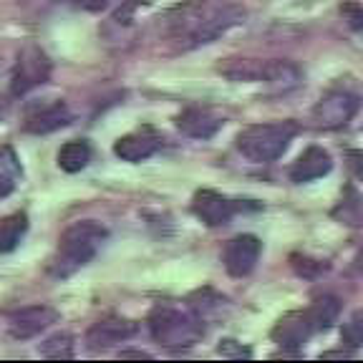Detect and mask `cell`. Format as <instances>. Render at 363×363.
I'll list each match as a JSON object with an SVG mask.
<instances>
[{
    "label": "cell",
    "instance_id": "obj_2",
    "mask_svg": "<svg viewBox=\"0 0 363 363\" xmlns=\"http://www.w3.org/2000/svg\"><path fill=\"white\" fill-rule=\"evenodd\" d=\"M149 330L159 346L169 348V351L192 348L204 335L202 318L192 308H179L172 303H162L154 308L149 315Z\"/></svg>",
    "mask_w": 363,
    "mask_h": 363
},
{
    "label": "cell",
    "instance_id": "obj_16",
    "mask_svg": "<svg viewBox=\"0 0 363 363\" xmlns=\"http://www.w3.org/2000/svg\"><path fill=\"white\" fill-rule=\"evenodd\" d=\"M330 217L346 227H363V194L353 184H348L343 189V197L330 210Z\"/></svg>",
    "mask_w": 363,
    "mask_h": 363
},
{
    "label": "cell",
    "instance_id": "obj_15",
    "mask_svg": "<svg viewBox=\"0 0 363 363\" xmlns=\"http://www.w3.org/2000/svg\"><path fill=\"white\" fill-rule=\"evenodd\" d=\"M71 121V113H68L66 104H51V106H43L38 111H33L26 119V131L28 134H51L58 131Z\"/></svg>",
    "mask_w": 363,
    "mask_h": 363
},
{
    "label": "cell",
    "instance_id": "obj_31",
    "mask_svg": "<svg viewBox=\"0 0 363 363\" xmlns=\"http://www.w3.org/2000/svg\"><path fill=\"white\" fill-rule=\"evenodd\" d=\"M356 267H358V270H363V250L356 255Z\"/></svg>",
    "mask_w": 363,
    "mask_h": 363
},
{
    "label": "cell",
    "instance_id": "obj_12",
    "mask_svg": "<svg viewBox=\"0 0 363 363\" xmlns=\"http://www.w3.org/2000/svg\"><path fill=\"white\" fill-rule=\"evenodd\" d=\"M225 119L207 106H189L177 116V129L192 139H212L222 129Z\"/></svg>",
    "mask_w": 363,
    "mask_h": 363
},
{
    "label": "cell",
    "instance_id": "obj_7",
    "mask_svg": "<svg viewBox=\"0 0 363 363\" xmlns=\"http://www.w3.org/2000/svg\"><path fill=\"white\" fill-rule=\"evenodd\" d=\"M262 242L257 235H238L227 242L225 247V270L233 275V278H245L255 270L257 260H260Z\"/></svg>",
    "mask_w": 363,
    "mask_h": 363
},
{
    "label": "cell",
    "instance_id": "obj_17",
    "mask_svg": "<svg viewBox=\"0 0 363 363\" xmlns=\"http://www.w3.org/2000/svg\"><path fill=\"white\" fill-rule=\"evenodd\" d=\"M306 315H308V323H311L313 333L328 330L340 315V301L335 295H320V298H315V301L311 303V308H306Z\"/></svg>",
    "mask_w": 363,
    "mask_h": 363
},
{
    "label": "cell",
    "instance_id": "obj_3",
    "mask_svg": "<svg viewBox=\"0 0 363 363\" xmlns=\"http://www.w3.org/2000/svg\"><path fill=\"white\" fill-rule=\"evenodd\" d=\"M106 240V230L96 222H76L61 235L58 252L51 260V275L68 278L84 265H89L96 257L99 247Z\"/></svg>",
    "mask_w": 363,
    "mask_h": 363
},
{
    "label": "cell",
    "instance_id": "obj_28",
    "mask_svg": "<svg viewBox=\"0 0 363 363\" xmlns=\"http://www.w3.org/2000/svg\"><path fill=\"white\" fill-rule=\"evenodd\" d=\"M346 162H348V169H351V174L356 177L358 182H363V149H348Z\"/></svg>",
    "mask_w": 363,
    "mask_h": 363
},
{
    "label": "cell",
    "instance_id": "obj_30",
    "mask_svg": "<svg viewBox=\"0 0 363 363\" xmlns=\"http://www.w3.org/2000/svg\"><path fill=\"white\" fill-rule=\"evenodd\" d=\"M121 356H134V358H149V353H144V351H121Z\"/></svg>",
    "mask_w": 363,
    "mask_h": 363
},
{
    "label": "cell",
    "instance_id": "obj_10",
    "mask_svg": "<svg viewBox=\"0 0 363 363\" xmlns=\"http://www.w3.org/2000/svg\"><path fill=\"white\" fill-rule=\"evenodd\" d=\"M238 210H240V207L233 202V199H227L225 194L215 192V189H199V192H194L192 212L207 227L227 225V222L233 220V215Z\"/></svg>",
    "mask_w": 363,
    "mask_h": 363
},
{
    "label": "cell",
    "instance_id": "obj_14",
    "mask_svg": "<svg viewBox=\"0 0 363 363\" xmlns=\"http://www.w3.org/2000/svg\"><path fill=\"white\" fill-rule=\"evenodd\" d=\"M330 169H333L330 154L325 152L323 147H315V144H313V147H308L306 152L293 162V167H290V179H293L295 184H306V182L325 177Z\"/></svg>",
    "mask_w": 363,
    "mask_h": 363
},
{
    "label": "cell",
    "instance_id": "obj_11",
    "mask_svg": "<svg viewBox=\"0 0 363 363\" xmlns=\"http://www.w3.org/2000/svg\"><path fill=\"white\" fill-rule=\"evenodd\" d=\"M159 147H162L159 134L154 129H149V126H144V129H136V131H131V134L116 139L113 154H116L121 162L136 164V162H144V159L154 157V154L159 152Z\"/></svg>",
    "mask_w": 363,
    "mask_h": 363
},
{
    "label": "cell",
    "instance_id": "obj_5",
    "mask_svg": "<svg viewBox=\"0 0 363 363\" xmlns=\"http://www.w3.org/2000/svg\"><path fill=\"white\" fill-rule=\"evenodd\" d=\"M361 108V99L346 89H330L313 106V119L320 129H343Z\"/></svg>",
    "mask_w": 363,
    "mask_h": 363
},
{
    "label": "cell",
    "instance_id": "obj_27",
    "mask_svg": "<svg viewBox=\"0 0 363 363\" xmlns=\"http://www.w3.org/2000/svg\"><path fill=\"white\" fill-rule=\"evenodd\" d=\"M340 13H343V18H346V23L353 30H363V6H358V3H346V6L340 8Z\"/></svg>",
    "mask_w": 363,
    "mask_h": 363
},
{
    "label": "cell",
    "instance_id": "obj_29",
    "mask_svg": "<svg viewBox=\"0 0 363 363\" xmlns=\"http://www.w3.org/2000/svg\"><path fill=\"white\" fill-rule=\"evenodd\" d=\"M71 3L84 8V11H101V8L108 6V0H71Z\"/></svg>",
    "mask_w": 363,
    "mask_h": 363
},
{
    "label": "cell",
    "instance_id": "obj_19",
    "mask_svg": "<svg viewBox=\"0 0 363 363\" xmlns=\"http://www.w3.org/2000/svg\"><path fill=\"white\" fill-rule=\"evenodd\" d=\"M91 162V147L89 142L79 139V142H68L58 152V167L68 174H76V172L86 169V164Z\"/></svg>",
    "mask_w": 363,
    "mask_h": 363
},
{
    "label": "cell",
    "instance_id": "obj_4",
    "mask_svg": "<svg viewBox=\"0 0 363 363\" xmlns=\"http://www.w3.org/2000/svg\"><path fill=\"white\" fill-rule=\"evenodd\" d=\"M295 134H298V126H295L293 121L252 124L238 134V149L250 162L267 164V162H275V159L288 152Z\"/></svg>",
    "mask_w": 363,
    "mask_h": 363
},
{
    "label": "cell",
    "instance_id": "obj_26",
    "mask_svg": "<svg viewBox=\"0 0 363 363\" xmlns=\"http://www.w3.org/2000/svg\"><path fill=\"white\" fill-rule=\"evenodd\" d=\"M217 351L222 353V356H233V358H250L252 356V351H250V348H245L242 343H238V340H233V338H225V340H220V348H217Z\"/></svg>",
    "mask_w": 363,
    "mask_h": 363
},
{
    "label": "cell",
    "instance_id": "obj_13",
    "mask_svg": "<svg viewBox=\"0 0 363 363\" xmlns=\"http://www.w3.org/2000/svg\"><path fill=\"white\" fill-rule=\"evenodd\" d=\"M313 335V328L308 323L306 311H293L278 320V325L272 328V340L278 343L283 351H301L306 346V340Z\"/></svg>",
    "mask_w": 363,
    "mask_h": 363
},
{
    "label": "cell",
    "instance_id": "obj_18",
    "mask_svg": "<svg viewBox=\"0 0 363 363\" xmlns=\"http://www.w3.org/2000/svg\"><path fill=\"white\" fill-rule=\"evenodd\" d=\"M267 71V61L257 58H230L225 66H220V74L230 81H262Z\"/></svg>",
    "mask_w": 363,
    "mask_h": 363
},
{
    "label": "cell",
    "instance_id": "obj_6",
    "mask_svg": "<svg viewBox=\"0 0 363 363\" xmlns=\"http://www.w3.org/2000/svg\"><path fill=\"white\" fill-rule=\"evenodd\" d=\"M48 76H51V61H48V56L40 51L38 45H26L21 51V56H18L11 89L16 96H23V94L43 86L48 81Z\"/></svg>",
    "mask_w": 363,
    "mask_h": 363
},
{
    "label": "cell",
    "instance_id": "obj_20",
    "mask_svg": "<svg viewBox=\"0 0 363 363\" xmlns=\"http://www.w3.org/2000/svg\"><path fill=\"white\" fill-rule=\"evenodd\" d=\"M26 230H28V217L23 212H16V215L0 222V255L13 252L23 240V235H26Z\"/></svg>",
    "mask_w": 363,
    "mask_h": 363
},
{
    "label": "cell",
    "instance_id": "obj_25",
    "mask_svg": "<svg viewBox=\"0 0 363 363\" xmlns=\"http://www.w3.org/2000/svg\"><path fill=\"white\" fill-rule=\"evenodd\" d=\"M149 6V0H126L124 6L119 8V11L113 13L111 21L119 23V26H126V23H131V18H134V13L139 11V8Z\"/></svg>",
    "mask_w": 363,
    "mask_h": 363
},
{
    "label": "cell",
    "instance_id": "obj_8",
    "mask_svg": "<svg viewBox=\"0 0 363 363\" xmlns=\"http://www.w3.org/2000/svg\"><path fill=\"white\" fill-rule=\"evenodd\" d=\"M139 333V323L129 320V318H104L99 323H94L86 333V346L91 351H104V348H111L116 343H124V340L134 338Z\"/></svg>",
    "mask_w": 363,
    "mask_h": 363
},
{
    "label": "cell",
    "instance_id": "obj_22",
    "mask_svg": "<svg viewBox=\"0 0 363 363\" xmlns=\"http://www.w3.org/2000/svg\"><path fill=\"white\" fill-rule=\"evenodd\" d=\"M38 353L43 358H53V361H61V358H74V335L53 333L51 338H45L43 343H40Z\"/></svg>",
    "mask_w": 363,
    "mask_h": 363
},
{
    "label": "cell",
    "instance_id": "obj_1",
    "mask_svg": "<svg viewBox=\"0 0 363 363\" xmlns=\"http://www.w3.org/2000/svg\"><path fill=\"white\" fill-rule=\"evenodd\" d=\"M162 35L179 51L207 45L245 21V8L235 0H184L159 18Z\"/></svg>",
    "mask_w": 363,
    "mask_h": 363
},
{
    "label": "cell",
    "instance_id": "obj_21",
    "mask_svg": "<svg viewBox=\"0 0 363 363\" xmlns=\"http://www.w3.org/2000/svg\"><path fill=\"white\" fill-rule=\"evenodd\" d=\"M18 177H21V164H18L13 149H0V199L8 197L16 189Z\"/></svg>",
    "mask_w": 363,
    "mask_h": 363
},
{
    "label": "cell",
    "instance_id": "obj_23",
    "mask_svg": "<svg viewBox=\"0 0 363 363\" xmlns=\"http://www.w3.org/2000/svg\"><path fill=\"white\" fill-rule=\"evenodd\" d=\"M340 338L348 348H361L363 346V311H356L348 315V320L340 328Z\"/></svg>",
    "mask_w": 363,
    "mask_h": 363
},
{
    "label": "cell",
    "instance_id": "obj_24",
    "mask_svg": "<svg viewBox=\"0 0 363 363\" xmlns=\"http://www.w3.org/2000/svg\"><path fill=\"white\" fill-rule=\"evenodd\" d=\"M293 267L298 275H303V278H315V275H320V272L328 270V262L325 260H313V257H298L293 255Z\"/></svg>",
    "mask_w": 363,
    "mask_h": 363
},
{
    "label": "cell",
    "instance_id": "obj_9",
    "mask_svg": "<svg viewBox=\"0 0 363 363\" xmlns=\"http://www.w3.org/2000/svg\"><path fill=\"white\" fill-rule=\"evenodd\" d=\"M58 320V313L51 306H30L16 311L8 318V333L16 340H28L43 333L48 325H53Z\"/></svg>",
    "mask_w": 363,
    "mask_h": 363
}]
</instances>
